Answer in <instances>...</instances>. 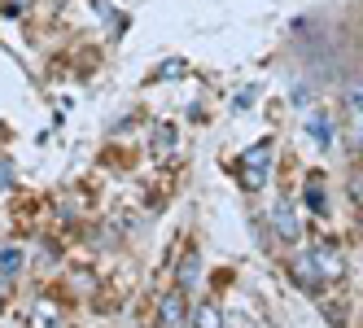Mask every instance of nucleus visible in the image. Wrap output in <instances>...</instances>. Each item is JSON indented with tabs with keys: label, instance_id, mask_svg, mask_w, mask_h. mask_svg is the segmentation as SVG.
<instances>
[{
	"label": "nucleus",
	"instance_id": "obj_1",
	"mask_svg": "<svg viewBox=\"0 0 363 328\" xmlns=\"http://www.w3.org/2000/svg\"><path fill=\"white\" fill-rule=\"evenodd\" d=\"M267 175H272V145L263 140V145H254V149L241 154V184H245V193H258L267 184Z\"/></svg>",
	"mask_w": 363,
	"mask_h": 328
},
{
	"label": "nucleus",
	"instance_id": "obj_2",
	"mask_svg": "<svg viewBox=\"0 0 363 328\" xmlns=\"http://www.w3.org/2000/svg\"><path fill=\"white\" fill-rule=\"evenodd\" d=\"M311 263H315V271L324 276V281H337V276H342L346 271V263H342V249H337L333 241H320L315 249H311V254H306Z\"/></svg>",
	"mask_w": 363,
	"mask_h": 328
},
{
	"label": "nucleus",
	"instance_id": "obj_3",
	"mask_svg": "<svg viewBox=\"0 0 363 328\" xmlns=\"http://www.w3.org/2000/svg\"><path fill=\"white\" fill-rule=\"evenodd\" d=\"M158 324L162 328H184L189 324V302H184V289H175L162 298V307H158Z\"/></svg>",
	"mask_w": 363,
	"mask_h": 328
},
{
	"label": "nucleus",
	"instance_id": "obj_4",
	"mask_svg": "<svg viewBox=\"0 0 363 328\" xmlns=\"http://www.w3.org/2000/svg\"><path fill=\"white\" fill-rule=\"evenodd\" d=\"M272 223H276V232H280V241H298L302 237V228H298V215H294V206H289V201H276V206H272Z\"/></svg>",
	"mask_w": 363,
	"mask_h": 328
},
{
	"label": "nucleus",
	"instance_id": "obj_5",
	"mask_svg": "<svg viewBox=\"0 0 363 328\" xmlns=\"http://www.w3.org/2000/svg\"><path fill=\"white\" fill-rule=\"evenodd\" d=\"M289 271H294L298 289H306V293H320V289H324V276L315 271V263H311L306 254H302V259H294V267H289Z\"/></svg>",
	"mask_w": 363,
	"mask_h": 328
},
{
	"label": "nucleus",
	"instance_id": "obj_6",
	"mask_svg": "<svg viewBox=\"0 0 363 328\" xmlns=\"http://www.w3.org/2000/svg\"><path fill=\"white\" fill-rule=\"evenodd\" d=\"M306 136H311V140H315L320 149H328V140H333V118H328L324 110H315V114H311V118H306Z\"/></svg>",
	"mask_w": 363,
	"mask_h": 328
},
{
	"label": "nucleus",
	"instance_id": "obj_7",
	"mask_svg": "<svg viewBox=\"0 0 363 328\" xmlns=\"http://www.w3.org/2000/svg\"><path fill=\"white\" fill-rule=\"evenodd\" d=\"M197 276H201V259H197V249L189 245V249H184V259H179V289L189 293V289L197 285Z\"/></svg>",
	"mask_w": 363,
	"mask_h": 328
},
{
	"label": "nucleus",
	"instance_id": "obj_8",
	"mask_svg": "<svg viewBox=\"0 0 363 328\" xmlns=\"http://www.w3.org/2000/svg\"><path fill=\"white\" fill-rule=\"evenodd\" d=\"M22 263H27V254H22L18 245H5V249H0V281L18 276V271H22Z\"/></svg>",
	"mask_w": 363,
	"mask_h": 328
},
{
	"label": "nucleus",
	"instance_id": "obj_9",
	"mask_svg": "<svg viewBox=\"0 0 363 328\" xmlns=\"http://www.w3.org/2000/svg\"><path fill=\"white\" fill-rule=\"evenodd\" d=\"M193 328H223V311L215 302H201V307H193Z\"/></svg>",
	"mask_w": 363,
	"mask_h": 328
},
{
	"label": "nucleus",
	"instance_id": "obj_10",
	"mask_svg": "<svg viewBox=\"0 0 363 328\" xmlns=\"http://www.w3.org/2000/svg\"><path fill=\"white\" fill-rule=\"evenodd\" d=\"M171 149H175V128H171V123H162V128L153 132V154H158V158H167Z\"/></svg>",
	"mask_w": 363,
	"mask_h": 328
},
{
	"label": "nucleus",
	"instance_id": "obj_11",
	"mask_svg": "<svg viewBox=\"0 0 363 328\" xmlns=\"http://www.w3.org/2000/svg\"><path fill=\"white\" fill-rule=\"evenodd\" d=\"M306 206L315 215H328V201H324V184L320 180H306Z\"/></svg>",
	"mask_w": 363,
	"mask_h": 328
},
{
	"label": "nucleus",
	"instance_id": "obj_12",
	"mask_svg": "<svg viewBox=\"0 0 363 328\" xmlns=\"http://www.w3.org/2000/svg\"><path fill=\"white\" fill-rule=\"evenodd\" d=\"M31 319H35L40 328H57V307H53V302H40Z\"/></svg>",
	"mask_w": 363,
	"mask_h": 328
},
{
	"label": "nucleus",
	"instance_id": "obj_13",
	"mask_svg": "<svg viewBox=\"0 0 363 328\" xmlns=\"http://www.w3.org/2000/svg\"><path fill=\"white\" fill-rule=\"evenodd\" d=\"M346 188H350V201H354V206L363 210V171H354V175H350V180H346Z\"/></svg>",
	"mask_w": 363,
	"mask_h": 328
},
{
	"label": "nucleus",
	"instance_id": "obj_14",
	"mask_svg": "<svg viewBox=\"0 0 363 328\" xmlns=\"http://www.w3.org/2000/svg\"><path fill=\"white\" fill-rule=\"evenodd\" d=\"M5 188H13V166L0 162V193H5Z\"/></svg>",
	"mask_w": 363,
	"mask_h": 328
},
{
	"label": "nucleus",
	"instance_id": "obj_15",
	"mask_svg": "<svg viewBox=\"0 0 363 328\" xmlns=\"http://www.w3.org/2000/svg\"><path fill=\"white\" fill-rule=\"evenodd\" d=\"M254 92H258V88H245V92H237V110H245V106H254Z\"/></svg>",
	"mask_w": 363,
	"mask_h": 328
},
{
	"label": "nucleus",
	"instance_id": "obj_16",
	"mask_svg": "<svg viewBox=\"0 0 363 328\" xmlns=\"http://www.w3.org/2000/svg\"><path fill=\"white\" fill-rule=\"evenodd\" d=\"M158 74H162V79H171V74H184V62H171V66H162Z\"/></svg>",
	"mask_w": 363,
	"mask_h": 328
},
{
	"label": "nucleus",
	"instance_id": "obj_17",
	"mask_svg": "<svg viewBox=\"0 0 363 328\" xmlns=\"http://www.w3.org/2000/svg\"><path fill=\"white\" fill-rule=\"evenodd\" d=\"M22 5H27V0H9V9H22Z\"/></svg>",
	"mask_w": 363,
	"mask_h": 328
}]
</instances>
